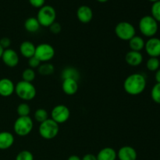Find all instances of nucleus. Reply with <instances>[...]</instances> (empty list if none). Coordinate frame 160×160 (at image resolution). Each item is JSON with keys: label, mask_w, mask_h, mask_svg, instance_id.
<instances>
[{"label": "nucleus", "mask_w": 160, "mask_h": 160, "mask_svg": "<svg viewBox=\"0 0 160 160\" xmlns=\"http://www.w3.org/2000/svg\"><path fill=\"white\" fill-rule=\"evenodd\" d=\"M13 135L8 131L0 132V150H6L12 146L14 143Z\"/></svg>", "instance_id": "18"}, {"label": "nucleus", "mask_w": 160, "mask_h": 160, "mask_svg": "<svg viewBox=\"0 0 160 160\" xmlns=\"http://www.w3.org/2000/svg\"><path fill=\"white\" fill-rule=\"evenodd\" d=\"M35 49L36 46L34 44L30 41H24L20 45V54L27 59H30L34 56Z\"/></svg>", "instance_id": "17"}, {"label": "nucleus", "mask_w": 160, "mask_h": 160, "mask_svg": "<svg viewBox=\"0 0 160 160\" xmlns=\"http://www.w3.org/2000/svg\"><path fill=\"white\" fill-rule=\"evenodd\" d=\"M67 160H81V158H80L79 156H77V155H72L70 157L67 159Z\"/></svg>", "instance_id": "37"}, {"label": "nucleus", "mask_w": 160, "mask_h": 160, "mask_svg": "<svg viewBox=\"0 0 160 160\" xmlns=\"http://www.w3.org/2000/svg\"><path fill=\"white\" fill-rule=\"evenodd\" d=\"M11 45V40L7 37H4L0 39V45L2 47L3 49H7L9 48V46Z\"/></svg>", "instance_id": "33"}, {"label": "nucleus", "mask_w": 160, "mask_h": 160, "mask_svg": "<svg viewBox=\"0 0 160 160\" xmlns=\"http://www.w3.org/2000/svg\"><path fill=\"white\" fill-rule=\"evenodd\" d=\"M3 52H4V49H3L1 45H0V59H1V58H2V56Z\"/></svg>", "instance_id": "38"}, {"label": "nucleus", "mask_w": 160, "mask_h": 160, "mask_svg": "<svg viewBox=\"0 0 160 160\" xmlns=\"http://www.w3.org/2000/svg\"><path fill=\"white\" fill-rule=\"evenodd\" d=\"M148 1H150V2H157V1H159V0H148Z\"/></svg>", "instance_id": "40"}, {"label": "nucleus", "mask_w": 160, "mask_h": 160, "mask_svg": "<svg viewBox=\"0 0 160 160\" xmlns=\"http://www.w3.org/2000/svg\"><path fill=\"white\" fill-rule=\"evenodd\" d=\"M114 31L116 35L123 41L129 42L133 37L136 35V30L134 25L127 21H122L117 23Z\"/></svg>", "instance_id": "7"}, {"label": "nucleus", "mask_w": 160, "mask_h": 160, "mask_svg": "<svg viewBox=\"0 0 160 160\" xmlns=\"http://www.w3.org/2000/svg\"><path fill=\"white\" fill-rule=\"evenodd\" d=\"M59 124L51 118H48L45 121L41 123L38 128L39 134L45 140H52L55 138L59 134Z\"/></svg>", "instance_id": "4"}, {"label": "nucleus", "mask_w": 160, "mask_h": 160, "mask_svg": "<svg viewBox=\"0 0 160 160\" xmlns=\"http://www.w3.org/2000/svg\"><path fill=\"white\" fill-rule=\"evenodd\" d=\"M15 160H34V156L28 150H23L17 155Z\"/></svg>", "instance_id": "30"}, {"label": "nucleus", "mask_w": 160, "mask_h": 160, "mask_svg": "<svg viewBox=\"0 0 160 160\" xmlns=\"http://www.w3.org/2000/svg\"><path fill=\"white\" fill-rule=\"evenodd\" d=\"M34 56L41 61V62H47L55 56V49L48 43H42L36 46Z\"/></svg>", "instance_id": "8"}, {"label": "nucleus", "mask_w": 160, "mask_h": 160, "mask_svg": "<svg viewBox=\"0 0 160 160\" xmlns=\"http://www.w3.org/2000/svg\"><path fill=\"white\" fill-rule=\"evenodd\" d=\"M34 117L36 121H38V123H42V122L45 121L46 120L48 119V113L47 112V110H45V109H38L37 110L34 112Z\"/></svg>", "instance_id": "25"}, {"label": "nucleus", "mask_w": 160, "mask_h": 160, "mask_svg": "<svg viewBox=\"0 0 160 160\" xmlns=\"http://www.w3.org/2000/svg\"><path fill=\"white\" fill-rule=\"evenodd\" d=\"M24 28L28 32L35 33L40 28L41 25L36 17H29L24 22Z\"/></svg>", "instance_id": "21"}, {"label": "nucleus", "mask_w": 160, "mask_h": 160, "mask_svg": "<svg viewBox=\"0 0 160 160\" xmlns=\"http://www.w3.org/2000/svg\"><path fill=\"white\" fill-rule=\"evenodd\" d=\"M17 112L19 117H29V114L31 112V108L28 103L22 102L17 106Z\"/></svg>", "instance_id": "26"}, {"label": "nucleus", "mask_w": 160, "mask_h": 160, "mask_svg": "<svg viewBox=\"0 0 160 160\" xmlns=\"http://www.w3.org/2000/svg\"><path fill=\"white\" fill-rule=\"evenodd\" d=\"M38 71L39 74L42 75V76H50L54 73L55 67L52 63L44 62L39 66V67L38 68Z\"/></svg>", "instance_id": "23"}, {"label": "nucleus", "mask_w": 160, "mask_h": 160, "mask_svg": "<svg viewBox=\"0 0 160 160\" xmlns=\"http://www.w3.org/2000/svg\"><path fill=\"white\" fill-rule=\"evenodd\" d=\"M70 111L65 105H57L51 111V119L58 124H61L69 120Z\"/></svg>", "instance_id": "9"}, {"label": "nucleus", "mask_w": 160, "mask_h": 160, "mask_svg": "<svg viewBox=\"0 0 160 160\" xmlns=\"http://www.w3.org/2000/svg\"><path fill=\"white\" fill-rule=\"evenodd\" d=\"M61 77H62V80L70 78V79L76 80L78 81V80L80 79V73L78 70L74 67H66L62 71Z\"/></svg>", "instance_id": "22"}, {"label": "nucleus", "mask_w": 160, "mask_h": 160, "mask_svg": "<svg viewBox=\"0 0 160 160\" xmlns=\"http://www.w3.org/2000/svg\"><path fill=\"white\" fill-rule=\"evenodd\" d=\"M35 72L31 68H27L22 72V79L27 82L32 83L35 79Z\"/></svg>", "instance_id": "27"}, {"label": "nucleus", "mask_w": 160, "mask_h": 160, "mask_svg": "<svg viewBox=\"0 0 160 160\" xmlns=\"http://www.w3.org/2000/svg\"><path fill=\"white\" fill-rule=\"evenodd\" d=\"M15 92V84L9 78L0 79V95L9 97Z\"/></svg>", "instance_id": "13"}, {"label": "nucleus", "mask_w": 160, "mask_h": 160, "mask_svg": "<svg viewBox=\"0 0 160 160\" xmlns=\"http://www.w3.org/2000/svg\"><path fill=\"white\" fill-rule=\"evenodd\" d=\"M155 79H156V83H160V68L156 72V74H155Z\"/></svg>", "instance_id": "36"}, {"label": "nucleus", "mask_w": 160, "mask_h": 160, "mask_svg": "<svg viewBox=\"0 0 160 160\" xmlns=\"http://www.w3.org/2000/svg\"><path fill=\"white\" fill-rule=\"evenodd\" d=\"M145 42L142 37L135 35L129 41V46L131 50L135 52H141L145 48Z\"/></svg>", "instance_id": "20"}, {"label": "nucleus", "mask_w": 160, "mask_h": 160, "mask_svg": "<svg viewBox=\"0 0 160 160\" xmlns=\"http://www.w3.org/2000/svg\"><path fill=\"white\" fill-rule=\"evenodd\" d=\"M147 81L145 76L141 73H132L123 82L124 91L130 95H141L146 88Z\"/></svg>", "instance_id": "1"}, {"label": "nucleus", "mask_w": 160, "mask_h": 160, "mask_svg": "<svg viewBox=\"0 0 160 160\" xmlns=\"http://www.w3.org/2000/svg\"><path fill=\"white\" fill-rule=\"evenodd\" d=\"M28 64L29 66V68H31L34 70L35 68H38L39 66L41 65V61L34 56L30 58V59H28Z\"/></svg>", "instance_id": "31"}, {"label": "nucleus", "mask_w": 160, "mask_h": 160, "mask_svg": "<svg viewBox=\"0 0 160 160\" xmlns=\"http://www.w3.org/2000/svg\"><path fill=\"white\" fill-rule=\"evenodd\" d=\"M77 17L83 23H88L93 18L92 9L88 6H81L77 10Z\"/></svg>", "instance_id": "14"}, {"label": "nucleus", "mask_w": 160, "mask_h": 160, "mask_svg": "<svg viewBox=\"0 0 160 160\" xmlns=\"http://www.w3.org/2000/svg\"><path fill=\"white\" fill-rule=\"evenodd\" d=\"M139 31L142 35L148 38H152L157 34L159 30L158 22L152 16H144L139 20L138 23Z\"/></svg>", "instance_id": "2"}, {"label": "nucleus", "mask_w": 160, "mask_h": 160, "mask_svg": "<svg viewBox=\"0 0 160 160\" xmlns=\"http://www.w3.org/2000/svg\"><path fill=\"white\" fill-rule=\"evenodd\" d=\"M81 160H98L97 159L96 156L93 154H91V153H88V154H86L83 156V158H81Z\"/></svg>", "instance_id": "35"}, {"label": "nucleus", "mask_w": 160, "mask_h": 160, "mask_svg": "<svg viewBox=\"0 0 160 160\" xmlns=\"http://www.w3.org/2000/svg\"><path fill=\"white\" fill-rule=\"evenodd\" d=\"M125 61L128 65L131 66V67H138L143 62V56L141 52L131 50L125 56Z\"/></svg>", "instance_id": "16"}, {"label": "nucleus", "mask_w": 160, "mask_h": 160, "mask_svg": "<svg viewBox=\"0 0 160 160\" xmlns=\"http://www.w3.org/2000/svg\"><path fill=\"white\" fill-rule=\"evenodd\" d=\"M98 2H102V3H104V2H106L107 1H109V0H97Z\"/></svg>", "instance_id": "39"}, {"label": "nucleus", "mask_w": 160, "mask_h": 160, "mask_svg": "<svg viewBox=\"0 0 160 160\" xmlns=\"http://www.w3.org/2000/svg\"><path fill=\"white\" fill-rule=\"evenodd\" d=\"M146 67L149 71H157L160 67V61L159 58L150 57L146 62Z\"/></svg>", "instance_id": "24"}, {"label": "nucleus", "mask_w": 160, "mask_h": 160, "mask_svg": "<svg viewBox=\"0 0 160 160\" xmlns=\"http://www.w3.org/2000/svg\"><path fill=\"white\" fill-rule=\"evenodd\" d=\"M1 59H2V62H4L5 65L11 67V68L17 67L19 63V60H20L17 52L12 48L5 49Z\"/></svg>", "instance_id": "11"}, {"label": "nucleus", "mask_w": 160, "mask_h": 160, "mask_svg": "<svg viewBox=\"0 0 160 160\" xmlns=\"http://www.w3.org/2000/svg\"><path fill=\"white\" fill-rule=\"evenodd\" d=\"M152 99L157 104H160V83H156L151 91Z\"/></svg>", "instance_id": "29"}, {"label": "nucleus", "mask_w": 160, "mask_h": 160, "mask_svg": "<svg viewBox=\"0 0 160 160\" xmlns=\"http://www.w3.org/2000/svg\"><path fill=\"white\" fill-rule=\"evenodd\" d=\"M28 1L33 7L39 8V9L45 6V0H28Z\"/></svg>", "instance_id": "34"}, {"label": "nucleus", "mask_w": 160, "mask_h": 160, "mask_svg": "<svg viewBox=\"0 0 160 160\" xmlns=\"http://www.w3.org/2000/svg\"><path fill=\"white\" fill-rule=\"evenodd\" d=\"M34 123L30 117H19L13 124V131L20 137H25L32 131Z\"/></svg>", "instance_id": "6"}, {"label": "nucleus", "mask_w": 160, "mask_h": 160, "mask_svg": "<svg viewBox=\"0 0 160 160\" xmlns=\"http://www.w3.org/2000/svg\"><path fill=\"white\" fill-rule=\"evenodd\" d=\"M145 49L149 57H159L160 56V39L156 37L148 38L145 42Z\"/></svg>", "instance_id": "10"}, {"label": "nucleus", "mask_w": 160, "mask_h": 160, "mask_svg": "<svg viewBox=\"0 0 160 160\" xmlns=\"http://www.w3.org/2000/svg\"><path fill=\"white\" fill-rule=\"evenodd\" d=\"M119 160H137L138 153L135 148L129 145L121 147L117 152Z\"/></svg>", "instance_id": "12"}, {"label": "nucleus", "mask_w": 160, "mask_h": 160, "mask_svg": "<svg viewBox=\"0 0 160 160\" xmlns=\"http://www.w3.org/2000/svg\"><path fill=\"white\" fill-rule=\"evenodd\" d=\"M152 17L158 22L160 23V0L152 4L151 7Z\"/></svg>", "instance_id": "28"}, {"label": "nucleus", "mask_w": 160, "mask_h": 160, "mask_svg": "<svg viewBox=\"0 0 160 160\" xmlns=\"http://www.w3.org/2000/svg\"><path fill=\"white\" fill-rule=\"evenodd\" d=\"M62 89L67 95H75L78 91V81L70 78L62 80Z\"/></svg>", "instance_id": "15"}, {"label": "nucleus", "mask_w": 160, "mask_h": 160, "mask_svg": "<svg viewBox=\"0 0 160 160\" xmlns=\"http://www.w3.org/2000/svg\"><path fill=\"white\" fill-rule=\"evenodd\" d=\"M15 93L23 101H31L36 96V88L32 83L20 81L15 85Z\"/></svg>", "instance_id": "3"}, {"label": "nucleus", "mask_w": 160, "mask_h": 160, "mask_svg": "<svg viewBox=\"0 0 160 160\" xmlns=\"http://www.w3.org/2000/svg\"><path fill=\"white\" fill-rule=\"evenodd\" d=\"M36 18L38 20L41 26L48 28L56 21V9L52 6H43L39 9Z\"/></svg>", "instance_id": "5"}, {"label": "nucleus", "mask_w": 160, "mask_h": 160, "mask_svg": "<svg viewBox=\"0 0 160 160\" xmlns=\"http://www.w3.org/2000/svg\"><path fill=\"white\" fill-rule=\"evenodd\" d=\"M96 157L98 160H116L117 159V152L114 148L106 147L98 152Z\"/></svg>", "instance_id": "19"}, {"label": "nucleus", "mask_w": 160, "mask_h": 160, "mask_svg": "<svg viewBox=\"0 0 160 160\" xmlns=\"http://www.w3.org/2000/svg\"><path fill=\"white\" fill-rule=\"evenodd\" d=\"M48 28H49L50 31H51L52 34H59V33L61 31V30H62V27H61L60 23L56 21H55L52 24L50 25Z\"/></svg>", "instance_id": "32"}]
</instances>
